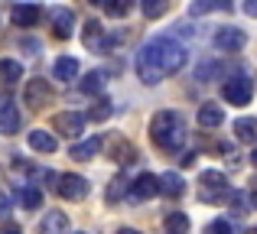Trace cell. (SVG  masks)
Returning a JSON list of instances; mask_svg holds the SVG:
<instances>
[{"mask_svg": "<svg viewBox=\"0 0 257 234\" xmlns=\"http://www.w3.org/2000/svg\"><path fill=\"white\" fill-rule=\"evenodd\" d=\"M182 65H186V46L176 43L173 36H153L137 52V75L144 85L163 82L166 75H176Z\"/></svg>", "mask_w": 257, "mask_h": 234, "instance_id": "cell-1", "label": "cell"}, {"mask_svg": "<svg viewBox=\"0 0 257 234\" xmlns=\"http://www.w3.org/2000/svg\"><path fill=\"white\" fill-rule=\"evenodd\" d=\"M186 137H189V130H186V117L179 114V111H160L157 117L150 120V140L160 146V150H166V153H186L182 146H186Z\"/></svg>", "mask_w": 257, "mask_h": 234, "instance_id": "cell-2", "label": "cell"}, {"mask_svg": "<svg viewBox=\"0 0 257 234\" xmlns=\"http://www.w3.org/2000/svg\"><path fill=\"white\" fill-rule=\"evenodd\" d=\"M49 185H52V192H59L69 202H82L88 195V179L75 176V172H49Z\"/></svg>", "mask_w": 257, "mask_h": 234, "instance_id": "cell-3", "label": "cell"}, {"mask_svg": "<svg viewBox=\"0 0 257 234\" xmlns=\"http://www.w3.org/2000/svg\"><path fill=\"white\" fill-rule=\"evenodd\" d=\"M82 43H85L88 52H107L114 46V39L104 33V26H101L98 20H85V26H82Z\"/></svg>", "mask_w": 257, "mask_h": 234, "instance_id": "cell-4", "label": "cell"}, {"mask_svg": "<svg viewBox=\"0 0 257 234\" xmlns=\"http://www.w3.org/2000/svg\"><path fill=\"white\" fill-rule=\"evenodd\" d=\"M244 43H247V33L238 30V26H218L212 33V46L221 52H238V49H244Z\"/></svg>", "mask_w": 257, "mask_h": 234, "instance_id": "cell-5", "label": "cell"}, {"mask_svg": "<svg viewBox=\"0 0 257 234\" xmlns=\"http://www.w3.org/2000/svg\"><path fill=\"white\" fill-rule=\"evenodd\" d=\"M221 95H225V101H228V104H238V108L251 104V95H254L251 78H247V75H234V78H228L225 88H221Z\"/></svg>", "mask_w": 257, "mask_h": 234, "instance_id": "cell-6", "label": "cell"}, {"mask_svg": "<svg viewBox=\"0 0 257 234\" xmlns=\"http://www.w3.org/2000/svg\"><path fill=\"white\" fill-rule=\"evenodd\" d=\"M199 182H202V192H199V198L202 202H208V198H225L228 195V182H225V172H215V169H205L199 176Z\"/></svg>", "mask_w": 257, "mask_h": 234, "instance_id": "cell-7", "label": "cell"}, {"mask_svg": "<svg viewBox=\"0 0 257 234\" xmlns=\"http://www.w3.org/2000/svg\"><path fill=\"white\" fill-rule=\"evenodd\" d=\"M85 114H78V111H62V114H56L52 117V127H56L62 137H82V130H85Z\"/></svg>", "mask_w": 257, "mask_h": 234, "instance_id": "cell-8", "label": "cell"}, {"mask_svg": "<svg viewBox=\"0 0 257 234\" xmlns=\"http://www.w3.org/2000/svg\"><path fill=\"white\" fill-rule=\"evenodd\" d=\"M23 98H26V104H30V108H46V104L52 101V85L46 82V78H30Z\"/></svg>", "mask_w": 257, "mask_h": 234, "instance_id": "cell-9", "label": "cell"}, {"mask_svg": "<svg viewBox=\"0 0 257 234\" xmlns=\"http://www.w3.org/2000/svg\"><path fill=\"white\" fill-rule=\"evenodd\" d=\"M153 195H160V176H153V172H144V176L134 179L131 202H150Z\"/></svg>", "mask_w": 257, "mask_h": 234, "instance_id": "cell-10", "label": "cell"}, {"mask_svg": "<svg viewBox=\"0 0 257 234\" xmlns=\"http://www.w3.org/2000/svg\"><path fill=\"white\" fill-rule=\"evenodd\" d=\"M49 20H52V33H56V39H69L72 33H75V13H72L69 7H52Z\"/></svg>", "mask_w": 257, "mask_h": 234, "instance_id": "cell-11", "label": "cell"}, {"mask_svg": "<svg viewBox=\"0 0 257 234\" xmlns=\"http://www.w3.org/2000/svg\"><path fill=\"white\" fill-rule=\"evenodd\" d=\"M107 156H111L117 166H127V163H134V159H137V146H134L131 140L117 137V140H111V143H107Z\"/></svg>", "mask_w": 257, "mask_h": 234, "instance_id": "cell-12", "label": "cell"}, {"mask_svg": "<svg viewBox=\"0 0 257 234\" xmlns=\"http://www.w3.org/2000/svg\"><path fill=\"white\" fill-rule=\"evenodd\" d=\"M10 17H13L17 26H36V20L43 17V7L39 4H17L10 10Z\"/></svg>", "mask_w": 257, "mask_h": 234, "instance_id": "cell-13", "label": "cell"}, {"mask_svg": "<svg viewBox=\"0 0 257 234\" xmlns=\"http://www.w3.org/2000/svg\"><path fill=\"white\" fill-rule=\"evenodd\" d=\"M52 78H56V82H75V78H78V59H72V56L56 59V65H52Z\"/></svg>", "mask_w": 257, "mask_h": 234, "instance_id": "cell-14", "label": "cell"}, {"mask_svg": "<svg viewBox=\"0 0 257 234\" xmlns=\"http://www.w3.org/2000/svg\"><path fill=\"white\" fill-rule=\"evenodd\" d=\"M65 228H69L65 211H49V215L39 221V231L36 234H65Z\"/></svg>", "mask_w": 257, "mask_h": 234, "instance_id": "cell-15", "label": "cell"}, {"mask_svg": "<svg viewBox=\"0 0 257 234\" xmlns=\"http://www.w3.org/2000/svg\"><path fill=\"white\" fill-rule=\"evenodd\" d=\"M182 189H186V182H182L179 172H163V176H160V195H166V198H179V195H182Z\"/></svg>", "mask_w": 257, "mask_h": 234, "instance_id": "cell-16", "label": "cell"}, {"mask_svg": "<svg viewBox=\"0 0 257 234\" xmlns=\"http://www.w3.org/2000/svg\"><path fill=\"white\" fill-rule=\"evenodd\" d=\"M131 189H134V182H131V179H127V176H117V179H111V182H107L104 198H107L111 205H117L124 195H131Z\"/></svg>", "mask_w": 257, "mask_h": 234, "instance_id": "cell-17", "label": "cell"}, {"mask_svg": "<svg viewBox=\"0 0 257 234\" xmlns=\"http://www.w3.org/2000/svg\"><path fill=\"white\" fill-rule=\"evenodd\" d=\"M0 130H4V133H17L20 130V111H17V104H10V101L0 104Z\"/></svg>", "mask_w": 257, "mask_h": 234, "instance_id": "cell-18", "label": "cell"}, {"mask_svg": "<svg viewBox=\"0 0 257 234\" xmlns=\"http://www.w3.org/2000/svg\"><path fill=\"white\" fill-rule=\"evenodd\" d=\"M221 120H225V111H221L218 104H202V108H199V124L205 127V130L221 127Z\"/></svg>", "mask_w": 257, "mask_h": 234, "instance_id": "cell-19", "label": "cell"}, {"mask_svg": "<svg viewBox=\"0 0 257 234\" xmlns=\"http://www.w3.org/2000/svg\"><path fill=\"white\" fill-rule=\"evenodd\" d=\"M30 146L33 150H39V153H56V137H52L49 130H30Z\"/></svg>", "mask_w": 257, "mask_h": 234, "instance_id": "cell-20", "label": "cell"}, {"mask_svg": "<svg viewBox=\"0 0 257 234\" xmlns=\"http://www.w3.org/2000/svg\"><path fill=\"white\" fill-rule=\"evenodd\" d=\"M234 137H238L241 143H257V120L254 117L234 120Z\"/></svg>", "mask_w": 257, "mask_h": 234, "instance_id": "cell-21", "label": "cell"}, {"mask_svg": "<svg viewBox=\"0 0 257 234\" xmlns=\"http://www.w3.org/2000/svg\"><path fill=\"white\" fill-rule=\"evenodd\" d=\"M101 143H104L101 137H88V140H82V143H75V146H72V153H69V156H72V159H91L94 153L101 150Z\"/></svg>", "mask_w": 257, "mask_h": 234, "instance_id": "cell-22", "label": "cell"}, {"mask_svg": "<svg viewBox=\"0 0 257 234\" xmlns=\"http://www.w3.org/2000/svg\"><path fill=\"white\" fill-rule=\"evenodd\" d=\"M23 78V65L13 62V59H0V82L4 85H13Z\"/></svg>", "mask_w": 257, "mask_h": 234, "instance_id": "cell-23", "label": "cell"}, {"mask_svg": "<svg viewBox=\"0 0 257 234\" xmlns=\"http://www.w3.org/2000/svg\"><path fill=\"white\" fill-rule=\"evenodd\" d=\"M104 88V72H88L82 78V95H101Z\"/></svg>", "mask_w": 257, "mask_h": 234, "instance_id": "cell-24", "label": "cell"}, {"mask_svg": "<svg viewBox=\"0 0 257 234\" xmlns=\"http://www.w3.org/2000/svg\"><path fill=\"white\" fill-rule=\"evenodd\" d=\"M20 202H23V208H39L43 205V192L36 189V185H26V189H20Z\"/></svg>", "mask_w": 257, "mask_h": 234, "instance_id": "cell-25", "label": "cell"}, {"mask_svg": "<svg viewBox=\"0 0 257 234\" xmlns=\"http://www.w3.org/2000/svg\"><path fill=\"white\" fill-rule=\"evenodd\" d=\"M166 228H170V234H186L189 218L182 215V211H170V215H166Z\"/></svg>", "mask_w": 257, "mask_h": 234, "instance_id": "cell-26", "label": "cell"}, {"mask_svg": "<svg viewBox=\"0 0 257 234\" xmlns=\"http://www.w3.org/2000/svg\"><path fill=\"white\" fill-rule=\"evenodd\" d=\"M166 10H170V4H163V0H144V17H150V20L163 17Z\"/></svg>", "mask_w": 257, "mask_h": 234, "instance_id": "cell-27", "label": "cell"}, {"mask_svg": "<svg viewBox=\"0 0 257 234\" xmlns=\"http://www.w3.org/2000/svg\"><path fill=\"white\" fill-rule=\"evenodd\" d=\"M111 111H114L111 101H98L91 111H88V117H91V120H107V117H111Z\"/></svg>", "mask_w": 257, "mask_h": 234, "instance_id": "cell-28", "label": "cell"}, {"mask_svg": "<svg viewBox=\"0 0 257 234\" xmlns=\"http://www.w3.org/2000/svg\"><path fill=\"white\" fill-rule=\"evenodd\" d=\"M205 234H234V228H231V221L218 218V221H212V224L205 228Z\"/></svg>", "mask_w": 257, "mask_h": 234, "instance_id": "cell-29", "label": "cell"}, {"mask_svg": "<svg viewBox=\"0 0 257 234\" xmlns=\"http://www.w3.org/2000/svg\"><path fill=\"white\" fill-rule=\"evenodd\" d=\"M104 13L107 17H127V13H131V4H107L104 0Z\"/></svg>", "mask_w": 257, "mask_h": 234, "instance_id": "cell-30", "label": "cell"}, {"mask_svg": "<svg viewBox=\"0 0 257 234\" xmlns=\"http://www.w3.org/2000/svg\"><path fill=\"white\" fill-rule=\"evenodd\" d=\"M7 211H10V195L0 192V218H7Z\"/></svg>", "mask_w": 257, "mask_h": 234, "instance_id": "cell-31", "label": "cell"}, {"mask_svg": "<svg viewBox=\"0 0 257 234\" xmlns=\"http://www.w3.org/2000/svg\"><path fill=\"white\" fill-rule=\"evenodd\" d=\"M179 163H182V166H195V153H189V150H186V153L179 156Z\"/></svg>", "mask_w": 257, "mask_h": 234, "instance_id": "cell-32", "label": "cell"}, {"mask_svg": "<svg viewBox=\"0 0 257 234\" xmlns=\"http://www.w3.org/2000/svg\"><path fill=\"white\" fill-rule=\"evenodd\" d=\"M0 234H20V224H13V221H7L4 228H0Z\"/></svg>", "mask_w": 257, "mask_h": 234, "instance_id": "cell-33", "label": "cell"}, {"mask_svg": "<svg viewBox=\"0 0 257 234\" xmlns=\"http://www.w3.org/2000/svg\"><path fill=\"white\" fill-rule=\"evenodd\" d=\"M23 49H33V52H39V43H36V39H23Z\"/></svg>", "mask_w": 257, "mask_h": 234, "instance_id": "cell-34", "label": "cell"}, {"mask_svg": "<svg viewBox=\"0 0 257 234\" xmlns=\"http://www.w3.org/2000/svg\"><path fill=\"white\" fill-rule=\"evenodd\" d=\"M244 10H247V13H251V17H257V0H254V4H247V7H244Z\"/></svg>", "mask_w": 257, "mask_h": 234, "instance_id": "cell-35", "label": "cell"}, {"mask_svg": "<svg viewBox=\"0 0 257 234\" xmlns=\"http://www.w3.org/2000/svg\"><path fill=\"white\" fill-rule=\"evenodd\" d=\"M117 234H140V231H137V228H120Z\"/></svg>", "mask_w": 257, "mask_h": 234, "instance_id": "cell-36", "label": "cell"}, {"mask_svg": "<svg viewBox=\"0 0 257 234\" xmlns=\"http://www.w3.org/2000/svg\"><path fill=\"white\" fill-rule=\"evenodd\" d=\"M251 208H257V192H254V195H251Z\"/></svg>", "mask_w": 257, "mask_h": 234, "instance_id": "cell-37", "label": "cell"}, {"mask_svg": "<svg viewBox=\"0 0 257 234\" xmlns=\"http://www.w3.org/2000/svg\"><path fill=\"white\" fill-rule=\"evenodd\" d=\"M251 163L257 166V146H254V153H251Z\"/></svg>", "mask_w": 257, "mask_h": 234, "instance_id": "cell-38", "label": "cell"}, {"mask_svg": "<svg viewBox=\"0 0 257 234\" xmlns=\"http://www.w3.org/2000/svg\"><path fill=\"white\" fill-rule=\"evenodd\" d=\"M251 185H254V192H257V176H254V179H251Z\"/></svg>", "mask_w": 257, "mask_h": 234, "instance_id": "cell-39", "label": "cell"}, {"mask_svg": "<svg viewBox=\"0 0 257 234\" xmlns=\"http://www.w3.org/2000/svg\"><path fill=\"white\" fill-rule=\"evenodd\" d=\"M251 234H257V228H254V231H251Z\"/></svg>", "mask_w": 257, "mask_h": 234, "instance_id": "cell-40", "label": "cell"}, {"mask_svg": "<svg viewBox=\"0 0 257 234\" xmlns=\"http://www.w3.org/2000/svg\"><path fill=\"white\" fill-rule=\"evenodd\" d=\"M82 234H85V231H82Z\"/></svg>", "mask_w": 257, "mask_h": 234, "instance_id": "cell-41", "label": "cell"}]
</instances>
